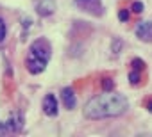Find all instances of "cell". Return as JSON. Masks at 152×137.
Listing matches in <instances>:
<instances>
[{
  "mask_svg": "<svg viewBox=\"0 0 152 137\" xmlns=\"http://www.w3.org/2000/svg\"><path fill=\"white\" fill-rule=\"evenodd\" d=\"M129 109V102L122 93L115 91H104L102 94L93 96L86 102L83 109V116L91 121L106 119V118H118L125 114Z\"/></svg>",
  "mask_w": 152,
  "mask_h": 137,
  "instance_id": "1",
  "label": "cell"
},
{
  "mask_svg": "<svg viewBox=\"0 0 152 137\" xmlns=\"http://www.w3.org/2000/svg\"><path fill=\"white\" fill-rule=\"evenodd\" d=\"M52 57V45L47 37H38L27 50L25 55V68L31 75H39L45 71L47 64Z\"/></svg>",
  "mask_w": 152,
  "mask_h": 137,
  "instance_id": "2",
  "label": "cell"
},
{
  "mask_svg": "<svg viewBox=\"0 0 152 137\" xmlns=\"http://www.w3.org/2000/svg\"><path fill=\"white\" fill-rule=\"evenodd\" d=\"M73 4L77 6L79 9L93 14V16H102L104 14V7L100 0H73Z\"/></svg>",
  "mask_w": 152,
  "mask_h": 137,
  "instance_id": "3",
  "label": "cell"
},
{
  "mask_svg": "<svg viewBox=\"0 0 152 137\" xmlns=\"http://www.w3.org/2000/svg\"><path fill=\"white\" fill-rule=\"evenodd\" d=\"M36 13L41 18L52 16L56 13V2L54 0H36Z\"/></svg>",
  "mask_w": 152,
  "mask_h": 137,
  "instance_id": "4",
  "label": "cell"
},
{
  "mask_svg": "<svg viewBox=\"0 0 152 137\" xmlns=\"http://www.w3.org/2000/svg\"><path fill=\"white\" fill-rule=\"evenodd\" d=\"M43 112H45L47 116H50V118H56L57 112H59L57 100H56V96H54L52 93L45 94V98H43Z\"/></svg>",
  "mask_w": 152,
  "mask_h": 137,
  "instance_id": "5",
  "label": "cell"
},
{
  "mask_svg": "<svg viewBox=\"0 0 152 137\" xmlns=\"http://www.w3.org/2000/svg\"><path fill=\"white\" fill-rule=\"evenodd\" d=\"M6 123H7L11 133L22 132V130H23V116H22V112H11Z\"/></svg>",
  "mask_w": 152,
  "mask_h": 137,
  "instance_id": "6",
  "label": "cell"
},
{
  "mask_svg": "<svg viewBox=\"0 0 152 137\" xmlns=\"http://www.w3.org/2000/svg\"><path fill=\"white\" fill-rule=\"evenodd\" d=\"M136 36L141 39V41H148L152 43V22H140L138 27H136Z\"/></svg>",
  "mask_w": 152,
  "mask_h": 137,
  "instance_id": "7",
  "label": "cell"
},
{
  "mask_svg": "<svg viewBox=\"0 0 152 137\" xmlns=\"http://www.w3.org/2000/svg\"><path fill=\"white\" fill-rule=\"evenodd\" d=\"M61 100H63V105L68 109V110H73L75 109V103H77V98H75V91L72 87H64L61 91Z\"/></svg>",
  "mask_w": 152,
  "mask_h": 137,
  "instance_id": "8",
  "label": "cell"
},
{
  "mask_svg": "<svg viewBox=\"0 0 152 137\" xmlns=\"http://www.w3.org/2000/svg\"><path fill=\"white\" fill-rule=\"evenodd\" d=\"M140 80H141V73H140V70H132V71L129 73V82H131V86H138Z\"/></svg>",
  "mask_w": 152,
  "mask_h": 137,
  "instance_id": "9",
  "label": "cell"
},
{
  "mask_svg": "<svg viewBox=\"0 0 152 137\" xmlns=\"http://www.w3.org/2000/svg\"><path fill=\"white\" fill-rule=\"evenodd\" d=\"M100 86H102V89H104V91H113V89H115V82H113V79H111V77H102Z\"/></svg>",
  "mask_w": 152,
  "mask_h": 137,
  "instance_id": "10",
  "label": "cell"
},
{
  "mask_svg": "<svg viewBox=\"0 0 152 137\" xmlns=\"http://www.w3.org/2000/svg\"><path fill=\"white\" fill-rule=\"evenodd\" d=\"M131 66H132V70H140V71H143L147 64H145V62H143L140 57H134V59L131 61Z\"/></svg>",
  "mask_w": 152,
  "mask_h": 137,
  "instance_id": "11",
  "label": "cell"
},
{
  "mask_svg": "<svg viewBox=\"0 0 152 137\" xmlns=\"http://www.w3.org/2000/svg\"><path fill=\"white\" fill-rule=\"evenodd\" d=\"M122 46H124V41L118 39V37H115L113 43H111V52H113V53H118V52L122 50Z\"/></svg>",
  "mask_w": 152,
  "mask_h": 137,
  "instance_id": "12",
  "label": "cell"
},
{
  "mask_svg": "<svg viewBox=\"0 0 152 137\" xmlns=\"http://www.w3.org/2000/svg\"><path fill=\"white\" fill-rule=\"evenodd\" d=\"M6 34H7V27H6V20L0 16V43L6 39Z\"/></svg>",
  "mask_w": 152,
  "mask_h": 137,
  "instance_id": "13",
  "label": "cell"
},
{
  "mask_svg": "<svg viewBox=\"0 0 152 137\" xmlns=\"http://www.w3.org/2000/svg\"><path fill=\"white\" fill-rule=\"evenodd\" d=\"M131 11H132V13H136V14H140V13L143 11V4H141V2H132Z\"/></svg>",
  "mask_w": 152,
  "mask_h": 137,
  "instance_id": "14",
  "label": "cell"
},
{
  "mask_svg": "<svg viewBox=\"0 0 152 137\" xmlns=\"http://www.w3.org/2000/svg\"><path fill=\"white\" fill-rule=\"evenodd\" d=\"M118 20L120 22H127L129 20V11L127 9H118Z\"/></svg>",
  "mask_w": 152,
  "mask_h": 137,
  "instance_id": "15",
  "label": "cell"
},
{
  "mask_svg": "<svg viewBox=\"0 0 152 137\" xmlns=\"http://www.w3.org/2000/svg\"><path fill=\"white\" fill-rule=\"evenodd\" d=\"M6 133H11V132H9V126H7V123H2V121H0V137L6 135Z\"/></svg>",
  "mask_w": 152,
  "mask_h": 137,
  "instance_id": "16",
  "label": "cell"
},
{
  "mask_svg": "<svg viewBox=\"0 0 152 137\" xmlns=\"http://www.w3.org/2000/svg\"><path fill=\"white\" fill-rule=\"evenodd\" d=\"M145 107H147V110H148V112H152V98L145 102Z\"/></svg>",
  "mask_w": 152,
  "mask_h": 137,
  "instance_id": "17",
  "label": "cell"
}]
</instances>
